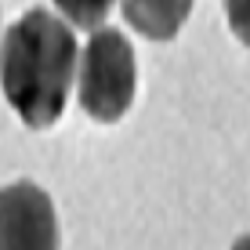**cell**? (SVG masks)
Masks as SVG:
<instances>
[{
  "label": "cell",
  "instance_id": "8992f818",
  "mask_svg": "<svg viewBox=\"0 0 250 250\" xmlns=\"http://www.w3.org/2000/svg\"><path fill=\"white\" fill-rule=\"evenodd\" d=\"M225 19L232 37L243 47H250V0H225Z\"/></svg>",
  "mask_w": 250,
  "mask_h": 250
},
{
  "label": "cell",
  "instance_id": "6da1fadb",
  "mask_svg": "<svg viewBox=\"0 0 250 250\" xmlns=\"http://www.w3.org/2000/svg\"><path fill=\"white\" fill-rule=\"evenodd\" d=\"M76 80V37L58 15L33 7L0 44V91L33 131L58 124Z\"/></svg>",
  "mask_w": 250,
  "mask_h": 250
},
{
  "label": "cell",
  "instance_id": "5b68a950",
  "mask_svg": "<svg viewBox=\"0 0 250 250\" xmlns=\"http://www.w3.org/2000/svg\"><path fill=\"white\" fill-rule=\"evenodd\" d=\"M116 0H55V7L62 11V19L76 29H98L109 19Z\"/></svg>",
  "mask_w": 250,
  "mask_h": 250
},
{
  "label": "cell",
  "instance_id": "277c9868",
  "mask_svg": "<svg viewBox=\"0 0 250 250\" xmlns=\"http://www.w3.org/2000/svg\"><path fill=\"white\" fill-rule=\"evenodd\" d=\"M124 19L131 29H138L145 40H174L188 22L192 0H120Z\"/></svg>",
  "mask_w": 250,
  "mask_h": 250
},
{
  "label": "cell",
  "instance_id": "3957f363",
  "mask_svg": "<svg viewBox=\"0 0 250 250\" xmlns=\"http://www.w3.org/2000/svg\"><path fill=\"white\" fill-rule=\"evenodd\" d=\"M0 250H58V214L40 185L0 188Z\"/></svg>",
  "mask_w": 250,
  "mask_h": 250
},
{
  "label": "cell",
  "instance_id": "7a4b0ae2",
  "mask_svg": "<svg viewBox=\"0 0 250 250\" xmlns=\"http://www.w3.org/2000/svg\"><path fill=\"white\" fill-rule=\"evenodd\" d=\"M76 94L80 109L98 124H116L134 105L138 91V62L134 47L120 29H91V40L80 55L76 73Z\"/></svg>",
  "mask_w": 250,
  "mask_h": 250
},
{
  "label": "cell",
  "instance_id": "52a82bcc",
  "mask_svg": "<svg viewBox=\"0 0 250 250\" xmlns=\"http://www.w3.org/2000/svg\"><path fill=\"white\" fill-rule=\"evenodd\" d=\"M232 250H250V236H239L236 243H232Z\"/></svg>",
  "mask_w": 250,
  "mask_h": 250
}]
</instances>
